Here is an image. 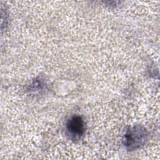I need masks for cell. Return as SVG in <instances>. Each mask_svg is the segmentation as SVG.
Returning <instances> with one entry per match:
<instances>
[{
	"mask_svg": "<svg viewBox=\"0 0 160 160\" xmlns=\"http://www.w3.org/2000/svg\"><path fill=\"white\" fill-rule=\"evenodd\" d=\"M66 129L68 135L72 140H79L85 132V122L79 115H73L66 122Z\"/></svg>",
	"mask_w": 160,
	"mask_h": 160,
	"instance_id": "7a4b0ae2",
	"label": "cell"
},
{
	"mask_svg": "<svg viewBox=\"0 0 160 160\" xmlns=\"http://www.w3.org/2000/svg\"><path fill=\"white\" fill-rule=\"evenodd\" d=\"M148 138L145 128L136 125L128 129L123 138V143L127 149L132 151L144 146Z\"/></svg>",
	"mask_w": 160,
	"mask_h": 160,
	"instance_id": "6da1fadb",
	"label": "cell"
}]
</instances>
